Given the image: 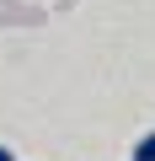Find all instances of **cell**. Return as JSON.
Listing matches in <instances>:
<instances>
[{
  "instance_id": "1",
  "label": "cell",
  "mask_w": 155,
  "mask_h": 161,
  "mask_svg": "<svg viewBox=\"0 0 155 161\" xmlns=\"http://www.w3.org/2000/svg\"><path fill=\"white\" fill-rule=\"evenodd\" d=\"M134 161H155V129H150V134L134 145Z\"/></svg>"
},
{
  "instance_id": "2",
  "label": "cell",
  "mask_w": 155,
  "mask_h": 161,
  "mask_svg": "<svg viewBox=\"0 0 155 161\" xmlns=\"http://www.w3.org/2000/svg\"><path fill=\"white\" fill-rule=\"evenodd\" d=\"M0 161H16V156H11V150H6V145H0Z\"/></svg>"
}]
</instances>
